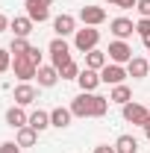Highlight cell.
Instances as JSON below:
<instances>
[{
  "label": "cell",
  "instance_id": "cell-1",
  "mask_svg": "<svg viewBox=\"0 0 150 153\" xmlns=\"http://www.w3.org/2000/svg\"><path fill=\"white\" fill-rule=\"evenodd\" d=\"M109 97L94 94V91H79V94L71 100V112L74 118H103L109 112Z\"/></svg>",
  "mask_w": 150,
  "mask_h": 153
},
{
  "label": "cell",
  "instance_id": "cell-2",
  "mask_svg": "<svg viewBox=\"0 0 150 153\" xmlns=\"http://www.w3.org/2000/svg\"><path fill=\"white\" fill-rule=\"evenodd\" d=\"M38 68H41V50H38V47H30L27 53L12 56V71H15V76H18L21 82H30V79H36Z\"/></svg>",
  "mask_w": 150,
  "mask_h": 153
},
{
  "label": "cell",
  "instance_id": "cell-3",
  "mask_svg": "<svg viewBox=\"0 0 150 153\" xmlns=\"http://www.w3.org/2000/svg\"><path fill=\"white\" fill-rule=\"evenodd\" d=\"M47 53H50V65L59 71L62 65H68V62H71V44H68L65 38L56 36L50 44H47Z\"/></svg>",
  "mask_w": 150,
  "mask_h": 153
},
{
  "label": "cell",
  "instance_id": "cell-4",
  "mask_svg": "<svg viewBox=\"0 0 150 153\" xmlns=\"http://www.w3.org/2000/svg\"><path fill=\"white\" fill-rule=\"evenodd\" d=\"M97 44H100V30H97V27H82V30L74 33V47L79 53H88Z\"/></svg>",
  "mask_w": 150,
  "mask_h": 153
},
{
  "label": "cell",
  "instance_id": "cell-5",
  "mask_svg": "<svg viewBox=\"0 0 150 153\" xmlns=\"http://www.w3.org/2000/svg\"><path fill=\"white\" fill-rule=\"evenodd\" d=\"M121 112H124V121L127 124H135V127H144L150 121V109L147 106H141V103H127V106H121Z\"/></svg>",
  "mask_w": 150,
  "mask_h": 153
},
{
  "label": "cell",
  "instance_id": "cell-6",
  "mask_svg": "<svg viewBox=\"0 0 150 153\" xmlns=\"http://www.w3.org/2000/svg\"><path fill=\"white\" fill-rule=\"evenodd\" d=\"M50 3L53 0H27L24 6H27V18L33 21V24H44V21L50 18Z\"/></svg>",
  "mask_w": 150,
  "mask_h": 153
},
{
  "label": "cell",
  "instance_id": "cell-7",
  "mask_svg": "<svg viewBox=\"0 0 150 153\" xmlns=\"http://www.w3.org/2000/svg\"><path fill=\"white\" fill-rule=\"evenodd\" d=\"M106 56L112 59L115 65H127V62L132 59V47L127 44V41L115 38V41H109V50H106Z\"/></svg>",
  "mask_w": 150,
  "mask_h": 153
},
{
  "label": "cell",
  "instance_id": "cell-8",
  "mask_svg": "<svg viewBox=\"0 0 150 153\" xmlns=\"http://www.w3.org/2000/svg\"><path fill=\"white\" fill-rule=\"evenodd\" d=\"M127 76H130V74H127V65H115V62H109V65L100 71V79L109 82V85H121Z\"/></svg>",
  "mask_w": 150,
  "mask_h": 153
},
{
  "label": "cell",
  "instance_id": "cell-9",
  "mask_svg": "<svg viewBox=\"0 0 150 153\" xmlns=\"http://www.w3.org/2000/svg\"><path fill=\"white\" fill-rule=\"evenodd\" d=\"M36 100H38V88L33 82H18L15 85V103L18 106H33Z\"/></svg>",
  "mask_w": 150,
  "mask_h": 153
},
{
  "label": "cell",
  "instance_id": "cell-10",
  "mask_svg": "<svg viewBox=\"0 0 150 153\" xmlns=\"http://www.w3.org/2000/svg\"><path fill=\"white\" fill-rule=\"evenodd\" d=\"M53 33H56L59 38L74 36V33H76V18H74V15H65V12L56 15V18H53Z\"/></svg>",
  "mask_w": 150,
  "mask_h": 153
},
{
  "label": "cell",
  "instance_id": "cell-11",
  "mask_svg": "<svg viewBox=\"0 0 150 153\" xmlns=\"http://www.w3.org/2000/svg\"><path fill=\"white\" fill-rule=\"evenodd\" d=\"M79 21H82L85 27H100V24L106 21V9H103V6H82V9H79Z\"/></svg>",
  "mask_w": 150,
  "mask_h": 153
},
{
  "label": "cell",
  "instance_id": "cell-12",
  "mask_svg": "<svg viewBox=\"0 0 150 153\" xmlns=\"http://www.w3.org/2000/svg\"><path fill=\"white\" fill-rule=\"evenodd\" d=\"M109 30H112V36H115V38L127 41V38L135 33V24H132L130 18H112V21H109Z\"/></svg>",
  "mask_w": 150,
  "mask_h": 153
},
{
  "label": "cell",
  "instance_id": "cell-13",
  "mask_svg": "<svg viewBox=\"0 0 150 153\" xmlns=\"http://www.w3.org/2000/svg\"><path fill=\"white\" fill-rule=\"evenodd\" d=\"M127 74H130L132 79H144V76L150 74V59H144V56H132L130 62H127Z\"/></svg>",
  "mask_w": 150,
  "mask_h": 153
},
{
  "label": "cell",
  "instance_id": "cell-14",
  "mask_svg": "<svg viewBox=\"0 0 150 153\" xmlns=\"http://www.w3.org/2000/svg\"><path fill=\"white\" fill-rule=\"evenodd\" d=\"M76 82H79V88H82V91H97V85H100L103 79H100V71L82 68V71H79V76H76Z\"/></svg>",
  "mask_w": 150,
  "mask_h": 153
},
{
  "label": "cell",
  "instance_id": "cell-15",
  "mask_svg": "<svg viewBox=\"0 0 150 153\" xmlns=\"http://www.w3.org/2000/svg\"><path fill=\"white\" fill-rule=\"evenodd\" d=\"M6 124H9L12 130H21V127H27V124H30V115L24 112V106L15 103V106H9V109H6Z\"/></svg>",
  "mask_w": 150,
  "mask_h": 153
},
{
  "label": "cell",
  "instance_id": "cell-16",
  "mask_svg": "<svg viewBox=\"0 0 150 153\" xmlns=\"http://www.w3.org/2000/svg\"><path fill=\"white\" fill-rule=\"evenodd\" d=\"M71 121H74V112H71V106L65 109V106H56L53 112H50V127H56V130H65V127H71Z\"/></svg>",
  "mask_w": 150,
  "mask_h": 153
},
{
  "label": "cell",
  "instance_id": "cell-17",
  "mask_svg": "<svg viewBox=\"0 0 150 153\" xmlns=\"http://www.w3.org/2000/svg\"><path fill=\"white\" fill-rule=\"evenodd\" d=\"M36 79H38V85L41 88H53L59 82V71L53 68V65H41L38 68V74H36Z\"/></svg>",
  "mask_w": 150,
  "mask_h": 153
},
{
  "label": "cell",
  "instance_id": "cell-18",
  "mask_svg": "<svg viewBox=\"0 0 150 153\" xmlns=\"http://www.w3.org/2000/svg\"><path fill=\"white\" fill-rule=\"evenodd\" d=\"M33 27H36V24L27 18V15H18V18H12V21H9V30L15 33V38H27L30 33H33Z\"/></svg>",
  "mask_w": 150,
  "mask_h": 153
},
{
  "label": "cell",
  "instance_id": "cell-19",
  "mask_svg": "<svg viewBox=\"0 0 150 153\" xmlns=\"http://www.w3.org/2000/svg\"><path fill=\"white\" fill-rule=\"evenodd\" d=\"M106 65H109V56H106L103 50H97V47H94V50L85 53V68H91V71H103Z\"/></svg>",
  "mask_w": 150,
  "mask_h": 153
},
{
  "label": "cell",
  "instance_id": "cell-20",
  "mask_svg": "<svg viewBox=\"0 0 150 153\" xmlns=\"http://www.w3.org/2000/svg\"><path fill=\"white\" fill-rule=\"evenodd\" d=\"M15 141H18L21 147H36L38 144V133L33 127H21V130H15Z\"/></svg>",
  "mask_w": 150,
  "mask_h": 153
},
{
  "label": "cell",
  "instance_id": "cell-21",
  "mask_svg": "<svg viewBox=\"0 0 150 153\" xmlns=\"http://www.w3.org/2000/svg\"><path fill=\"white\" fill-rule=\"evenodd\" d=\"M115 153H138V138H132V135H118L115 138Z\"/></svg>",
  "mask_w": 150,
  "mask_h": 153
},
{
  "label": "cell",
  "instance_id": "cell-22",
  "mask_svg": "<svg viewBox=\"0 0 150 153\" xmlns=\"http://www.w3.org/2000/svg\"><path fill=\"white\" fill-rule=\"evenodd\" d=\"M109 100H112V103H118V106H127V103L132 100L130 85H127V82H121V85H112V94H109Z\"/></svg>",
  "mask_w": 150,
  "mask_h": 153
},
{
  "label": "cell",
  "instance_id": "cell-23",
  "mask_svg": "<svg viewBox=\"0 0 150 153\" xmlns=\"http://www.w3.org/2000/svg\"><path fill=\"white\" fill-rule=\"evenodd\" d=\"M27 127H33L36 133H44L47 127H50V112H41V109H36V112L30 115V124Z\"/></svg>",
  "mask_w": 150,
  "mask_h": 153
},
{
  "label": "cell",
  "instance_id": "cell-24",
  "mask_svg": "<svg viewBox=\"0 0 150 153\" xmlns=\"http://www.w3.org/2000/svg\"><path fill=\"white\" fill-rule=\"evenodd\" d=\"M79 71H82V68L71 59L68 65H62V68H59V76H62V79H76V76H79Z\"/></svg>",
  "mask_w": 150,
  "mask_h": 153
},
{
  "label": "cell",
  "instance_id": "cell-25",
  "mask_svg": "<svg viewBox=\"0 0 150 153\" xmlns=\"http://www.w3.org/2000/svg\"><path fill=\"white\" fill-rule=\"evenodd\" d=\"M30 47H33V44H30L27 38H12V44H9V53H12V56H18V53H27Z\"/></svg>",
  "mask_w": 150,
  "mask_h": 153
},
{
  "label": "cell",
  "instance_id": "cell-26",
  "mask_svg": "<svg viewBox=\"0 0 150 153\" xmlns=\"http://www.w3.org/2000/svg\"><path fill=\"white\" fill-rule=\"evenodd\" d=\"M6 71H12V53H9V47H0V74H6Z\"/></svg>",
  "mask_w": 150,
  "mask_h": 153
},
{
  "label": "cell",
  "instance_id": "cell-27",
  "mask_svg": "<svg viewBox=\"0 0 150 153\" xmlns=\"http://www.w3.org/2000/svg\"><path fill=\"white\" fill-rule=\"evenodd\" d=\"M0 153H21V144L18 141H3L0 144Z\"/></svg>",
  "mask_w": 150,
  "mask_h": 153
},
{
  "label": "cell",
  "instance_id": "cell-28",
  "mask_svg": "<svg viewBox=\"0 0 150 153\" xmlns=\"http://www.w3.org/2000/svg\"><path fill=\"white\" fill-rule=\"evenodd\" d=\"M135 9H138V15H141V18H150V0H138V3H135Z\"/></svg>",
  "mask_w": 150,
  "mask_h": 153
},
{
  "label": "cell",
  "instance_id": "cell-29",
  "mask_svg": "<svg viewBox=\"0 0 150 153\" xmlns=\"http://www.w3.org/2000/svg\"><path fill=\"white\" fill-rule=\"evenodd\" d=\"M135 33H138V36H147V33H150V18L138 21V24H135Z\"/></svg>",
  "mask_w": 150,
  "mask_h": 153
},
{
  "label": "cell",
  "instance_id": "cell-30",
  "mask_svg": "<svg viewBox=\"0 0 150 153\" xmlns=\"http://www.w3.org/2000/svg\"><path fill=\"white\" fill-rule=\"evenodd\" d=\"M138 0H118V9H135Z\"/></svg>",
  "mask_w": 150,
  "mask_h": 153
},
{
  "label": "cell",
  "instance_id": "cell-31",
  "mask_svg": "<svg viewBox=\"0 0 150 153\" xmlns=\"http://www.w3.org/2000/svg\"><path fill=\"white\" fill-rule=\"evenodd\" d=\"M94 153H115V144H112V147H109V144H97Z\"/></svg>",
  "mask_w": 150,
  "mask_h": 153
},
{
  "label": "cell",
  "instance_id": "cell-32",
  "mask_svg": "<svg viewBox=\"0 0 150 153\" xmlns=\"http://www.w3.org/2000/svg\"><path fill=\"white\" fill-rule=\"evenodd\" d=\"M6 30H9V21H6V15L0 12V33H6Z\"/></svg>",
  "mask_w": 150,
  "mask_h": 153
},
{
  "label": "cell",
  "instance_id": "cell-33",
  "mask_svg": "<svg viewBox=\"0 0 150 153\" xmlns=\"http://www.w3.org/2000/svg\"><path fill=\"white\" fill-rule=\"evenodd\" d=\"M141 41H144V47L150 50V33H147V36H141Z\"/></svg>",
  "mask_w": 150,
  "mask_h": 153
},
{
  "label": "cell",
  "instance_id": "cell-34",
  "mask_svg": "<svg viewBox=\"0 0 150 153\" xmlns=\"http://www.w3.org/2000/svg\"><path fill=\"white\" fill-rule=\"evenodd\" d=\"M141 130H144V135H147V141H150V121L144 124V127H141Z\"/></svg>",
  "mask_w": 150,
  "mask_h": 153
},
{
  "label": "cell",
  "instance_id": "cell-35",
  "mask_svg": "<svg viewBox=\"0 0 150 153\" xmlns=\"http://www.w3.org/2000/svg\"><path fill=\"white\" fill-rule=\"evenodd\" d=\"M106 3H109V6H118V0H106Z\"/></svg>",
  "mask_w": 150,
  "mask_h": 153
},
{
  "label": "cell",
  "instance_id": "cell-36",
  "mask_svg": "<svg viewBox=\"0 0 150 153\" xmlns=\"http://www.w3.org/2000/svg\"><path fill=\"white\" fill-rule=\"evenodd\" d=\"M147 109H150V106H147Z\"/></svg>",
  "mask_w": 150,
  "mask_h": 153
}]
</instances>
